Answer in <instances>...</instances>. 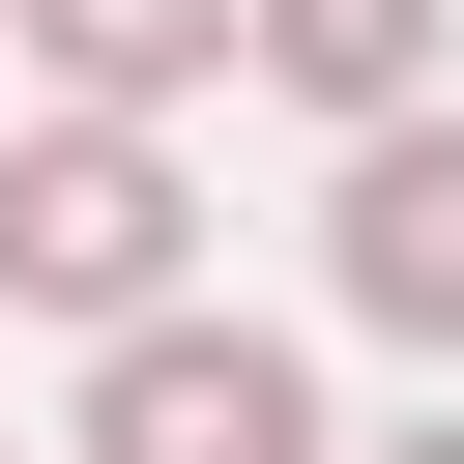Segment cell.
Segmentation results:
<instances>
[{
	"label": "cell",
	"instance_id": "2",
	"mask_svg": "<svg viewBox=\"0 0 464 464\" xmlns=\"http://www.w3.org/2000/svg\"><path fill=\"white\" fill-rule=\"evenodd\" d=\"M58 464H319V377H290L261 319H116Z\"/></svg>",
	"mask_w": 464,
	"mask_h": 464
},
{
	"label": "cell",
	"instance_id": "1",
	"mask_svg": "<svg viewBox=\"0 0 464 464\" xmlns=\"http://www.w3.org/2000/svg\"><path fill=\"white\" fill-rule=\"evenodd\" d=\"M174 232H203V174H174V116H29L0 145V290L29 319H174Z\"/></svg>",
	"mask_w": 464,
	"mask_h": 464
},
{
	"label": "cell",
	"instance_id": "4",
	"mask_svg": "<svg viewBox=\"0 0 464 464\" xmlns=\"http://www.w3.org/2000/svg\"><path fill=\"white\" fill-rule=\"evenodd\" d=\"M0 58H29L58 116H174V87L261 58V0H0Z\"/></svg>",
	"mask_w": 464,
	"mask_h": 464
},
{
	"label": "cell",
	"instance_id": "5",
	"mask_svg": "<svg viewBox=\"0 0 464 464\" xmlns=\"http://www.w3.org/2000/svg\"><path fill=\"white\" fill-rule=\"evenodd\" d=\"M435 29H464V0H261V87H319V116L377 145V116H435Z\"/></svg>",
	"mask_w": 464,
	"mask_h": 464
},
{
	"label": "cell",
	"instance_id": "3",
	"mask_svg": "<svg viewBox=\"0 0 464 464\" xmlns=\"http://www.w3.org/2000/svg\"><path fill=\"white\" fill-rule=\"evenodd\" d=\"M319 290H348L377 348H464V116H377V145H348V203H319Z\"/></svg>",
	"mask_w": 464,
	"mask_h": 464
},
{
	"label": "cell",
	"instance_id": "6",
	"mask_svg": "<svg viewBox=\"0 0 464 464\" xmlns=\"http://www.w3.org/2000/svg\"><path fill=\"white\" fill-rule=\"evenodd\" d=\"M377 464H464V406H435V435H377Z\"/></svg>",
	"mask_w": 464,
	"mask_h": 464
}]
</instances>
